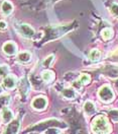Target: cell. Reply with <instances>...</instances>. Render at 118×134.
<instances>
[{
	"label": "cell",
	"mask_w": 118,
	"mask_h": 134,
	"mask_svg": "<svg viewBox=\"0 0 118 134\" xmlns=\"http://www.w3.org/2000/svg\"><path fill=\"white\" fill-rule=\"evenodd\" d=\"M78 26V23L76 20L69 23L66 25H56V26H49L47 27V31L44 34V38L42 39V43H47L53 41L55 39H59L61 37H63L64 35L67 33L73 31L74 29H76Z\"/></svg>",
	"instance_id": "1"
},
{
	"label": "cell",
	"mask_w": 118,
	"mask_h": 134,
	"mask_svg": "<svg viewBox=\"0 0 118 134\" xmlns=\"http://www.w3.org/2000/svg\"><path fill=\"white\" fill-rule=\"evenodd\" d=\"M91 128L94 134H108L111 132V126L104 115H98L94 118Z\"/></svg>",
	"instance_id": "2"
},
{
	"label": "cell",
	"mask_w": 118,
	"mask_h": 134,
	"mask_svg": "<svg viewBox=\"0 0 118 134\" xmlns=\"http://www.w3.org/2000/svg\"><path fill=\"white\" fill-rule=\"evenodd\" d=\"M51 127H62V128H66L67 124L61 122L59 120H56V119H50V120L43 121V122H41L38 124H35V125L29 127L28 129H26V131H37V132H41V131L47 130L48 128H51Z\"/></svg>",
	"instance_id": "3"
},
{
	"label": "cell",
	"mask_w": 118,
	"mask_h": 134,
	"mask_svg": "<svg viewBox=\"0 0 118 134\" xmlns=\"http://www.w3.org/2000/svg\"><path fill=\"white\" fill-rule=\"evenodd\" d=\"M69 120L72 121V125L74 126L73 134H88L84 126L83 119L80 117L78 114H69Z\"/></svg>",
	"instance_id": "4"
},
{
	"label": "cell",
	"mask_w": 118,
	"mask_h": 134,
	"mask_svg": "<svg viewBox=\"0 0 118 134\" xmlns=\"http://www.w3.org/2000/svg\"><path fill=\"white\" fill-rule=\"evenodd\" d=\"M98 97L104 103H110L114 99V92L109 85H103L98 92Z\"/></svg>",
	"instance_id": "5"
},
{
	"label": "cell",
	"mask_w": 118,
	"mask_h": 134,
	"mask_svg": "<svg viewBox=\"0 0 118 134\" xmlns=\"http://www.w3.org/2000/svg\"><path fill=\"white\" fill-rule=\"evenodd\" d=\"M99 72L110 78H118V66L104 65L99 69Z\"/></svg>",
	"instance_id": "6"
},
{
	"label": "cell",
	"mask_w": 118,
	"mask_h": 134,
	"mask_svg": "<svg viewBox=\"0 0 118 134\" xmlns=\"http://www.w3.org/2000/svg\"><path fill=\"white\" fill-rule=\"evenodd\" d=\"M19 128H20L19 119H13L7 125L4 134H17V132L19 131Z\"/></svg>",
	"instance_id": "7"
},
{
	"label": "cell",
	"mask_w": 118,
	"mask_h": 134,
	"mask_svg": "<svg viewBox=\"0 0 118 134\" xmlns=\"http://www.w3.org/2000/svg\"><path fill=\"white\" fill-rule=\"evenodd\" d=\"M18 30H19V33L21 34L23 37H25V38H31L35 34L34 29L30 25H26V24H21L19 25Z\"/></svg>",
	"instance_id": "8"
},
{
	"label": "cell",
	"mask_w": 118,
	"mask_h": 134,
	"mask_svg": "<svg viewBox=\"0 0 118 134\" xmlns=\"http://www.w3.org/2000/svg\"><path fill=\"white\" fill-rule=\"evenodd\" d=\"M47 105H48V100L43 97H37L31 103L32 108L35 110H43L47 107Z\"/></svg>",
	"instance_id": "9"
},
{
	"label": "cell",
	"mask_w": 118,
	"mask_h": 134,
	"mask_svg": "<svg viewBox=\"0 0 118 134\" xmlns=\"http://www.w3.org/2000/svg\"><path fill=\"white\" fill-rule=\"evenodd\" d=\"M3 86L6 90H12L16 85V78L12 75H6L3 79Z\"/></svg>",
	"instance_id": "10"
},
{
	"label": "cell",
	"mask_w": 118,
	"mask_h": 134,
	"mask_svg": "<svg viewBox=\"0 0 118 134\" xmlns=\"http://www.w3.org/2000/svg\"><path fill=\"white\" fill-rule=\"evenodd\" d=\"M3 52H4L5 54L9 55V56L14 55V54L17 52L16 45H15L14 43H12V42L5 43V44L3 45Z\"/></svg>",
	"instance_id": "11"
},
{
	"label": "cell",
	"mask_w": 118,
	"mask_h": 134,
	"mask_svg": "<svg viewBox=\"0 0 118 134\" xmlns=\"http://www.w3.org/2000/svg\"><path fill=\"white\" fill-rule=\"evenodd\" d=\"M1 117H2V120L3 122L5 123H9L13 120V113L11 112V110L7 108V107H4L2 109V112H1Z\"/></svg>",
	"instance_id": "12"
},
{
	"label": "cell",
	"mask_w": 118,
	"mask_h": 134,
	"mask_svg": "<svg viewBox=\"0 0 118 134\" xmlns=\"http://www.w3.org/2000/svg\"><path fill=\"white\" fill-rule=\"evenodd\" d=\"M1 11H2V13L4 15H9L13 11V5H12V3L10 1H7V0L3 1L2 4H1Z\"/></svg>",
	"instance_id": "13"
},
{
	"label": "cell",
	"mask_w": 118,
	"mask_h": 134,
	"mask_svg": "<svg viewBox=\"0 0 118 134\" xmlns=\"http://www.w3.org/2000/svg\"><path fill=\"white\" fill-rule=\"evenodd\" d=\"M84 111L87 115H93L96 112V107L91 100H87L84 104Z\"/></svg>",
	"instance_id": "14"
},
{
	"label": "cell",
	"mask_w": 118,
	"mask_h": 134,
	"mask_svg": "<svg viewBox=\"0 0 118 134\" xmlns=\"http://www.w3.org/2000/svg\"><path fill=\"white\" fill-rule=\"evenodd\" d=\"M62 94H63L66 99H69V100H73V99H75V98H76V96H77L75 90H74V88H72V87H67V88L63 90Z\"/></svg>",
	"instance_id": "15"
},
{
	"label": "cell",
	"mask_w": 118,
	"mask_h": 134,
	"mask_svg": "<svg viewBox=\"0 0 118 134\" xmlns=\"http://www.w3.org/2000/svg\"><path fill=\"white\" fill-rule=\"evenodd\" d=\"M42 79H43V81H45V82H51V81L54 80L55 75H54V72H51L50 70H45V71H43L42 73Z\"/></svg>",
	"instance_id": "16"
},
{
	"label": "cell",
	"mask_w": 118,
	"mask_h": 134,
	"mask_svg": "<svg viewBox=\"0 0 118 134\" xmlns=\"http://www.w3.org/2000/svg\"><path fill=\"white\" fill-rule=\"evenodd\" d=\"M101 37L103 38V40H105V41L110 40L113 37V31H112V29H110V27L104 29L101 32Z\"/></svg>",
	"instance_id": "17"
},
{
	"label": "cell",
	"mask_w": 118,
	"mask_h": 134,
	"mask_svg": "<svg viewBox=\"0 0 118 134\" xmlns=\"http://www.w3.org/2000/svg\"><path fill=\"white\" fill-rule=\"evenodd\" d=\"M101 57V52L97 49H93L89 54V59L92 61H98Z\"/></svg>",
	"instance_id": "18"
},
{
	"label": "cell",
	"mask_w": 118,
	"mask_h": 134,
	"mask_svg": "<svg viewBox=\"0 0 118 134\" xmlns=\"http://www.w3.org/2000/svg\"><path fill=\"white\" fill-rule=\"evenodd\" d=\"M18 60L20 61V62H23V63H25V62H28L30 58H31V55L28 53V52H21L20 54H18Z\"/></svg>",
	"instance_id": "19"
},
{
	"label": "cell",
	"mask_w": 118,
	"mask_h": 134,
	"mask_svg": "<svg viewBox=\"0 0 118 134\" xmlns=\"http://www.w3.org/2000/svg\"><path fill=\"white\" fill-rule=\"evenodd\" d=\"M90 80H91L90 75H88V74H82V75L79 77V79H78L77 82H79V86H81L83 84H88L90 82Z\"/></svg>",
	"instance_id": "20"
},
{
	"label": "cell",
	"mask_w": 118,
	"mask_h": 134,
	"mask_svg": "<svg viewBox=\"0 0 118 134\" xmlns=\"http://www.w3.org/2000/svg\"><path fill=\"white\" fill-rule=\"evenodd\" d=\"M10 100V97L9 96H2L0 97V110L3 109L4 107L7 106V104L9 103Z\"/></svg>",
	"instance_id": "21"
},
{
	"label": "cell",
	"mask_w": 118,
	"mask_h": 134,
	"mask_svg": "<svg viewBox=\"0 0 118 134\" xmlns=\"http://www.w3.org/2000/svg\"><path fill=\"white\" fill-rule=\"evenodd\" d=\"M108 116L113 122H118V110H111V111H109Z\"/></svg>",
	"instance_id": "22"
},
{
	"label": "cell",
	"mask_w": 118,
	"mask_h": 134,
	"mask_svg": "<svg viewBox=\"0 0 118 134\" xmlns=\"http://www.w3.org/2000/svg\"><path fill=\"white\" fill-rule=\"evenodd\" d=\"M110 12L114 17L118 18V4L117 3H113L110 6Z\"/></svg>",
	"instance_id": "23"
},
{
	"label": "cell",
	"mask_w": 118,
	"mask_h": 134,
	"mask_svg": "<svg viewBox=\"0 0 118 134\" xmlns=\"http://www.w3.org/2000/svg\"><path fill=\"white\" fill-rule=\"evenodd\" d=\"M8 75V66L7 65H1L0 66V76Z\"/></svg>",
	"instance_id": "24"
},
{
	"label": "cell",
	"mask_w": 118,
	"mask_h": 134,
	"mask_svg": "<svg viewBox=\"0 0 118 134\" xmlns=\"http://www.w3.org/2000/svg\"><path fill=\"white\" fill-rule=\"evenodd\" d=\"M53 60H54V56H49L48 58L45 59L43 62H42V65L44 67H49L51 66V62H53Z\"/></svg>",
	"instance_id": "25"
},
{
	"label": "cell",
	"mask_w": 118,
	"mask_h": 134,
	"mask_svg": "<svg viewBox=\"0 0 118 134\" xmlns=\"http://www.w3.org/2000/svg\"><path fill=\"white\" fill-rule=\"evenodd\" d=\"M110 60L112 61H118V50L116 52H114L111 56H110Z\"/></svg>",
	"instance_id": "26"
},
{
	"label": "cell",
	"mask_w": 118,
	"mask_h": 134,
	"mask_svg": "<svg viewBox=\"0 0 118 134\" xmlns=\"http://www.w3.org/2000/svg\"><path fill=\"white\" fill-rule=\"evenodd\" d=\"M7 27V24L4 20H0V30H5Z\"/></svg>",
	"instance_id": "27"
},
{
	"label": "cell",
	"mask_w": 118,
	"mask_h": 134,
	"mask_svg": "<svg viewBox=\"0 0 118 134\" xmlns=\"http://www.w3.org/2000/svg\"><path fill=\"white\" fill-rule=\"evenodd\" d=\"M114 86H115V88H116V91L118 92V78L115 80V82H114Z\"/></svg>",
	"instance_id": "28"
},
{
	"label": "cell",
	"mask_w": 118,
	"mask_h": 134,
	"mask_svg": "<svg viewBox=\"0 0 118 134\" xmlns=\"http://www.w3.org/2000/svg\"><path fill=\"white\" fill-rule=\"evenodd\" d=\"M51 2H56V1H58V0H50Z\"/></svg>",
	"instance_id": "29"
},
{
	"label": "cell",
	"mask_w": 118,
	"mask_h": 134,
	"mask_svg": "<svg viewBox=\"0 0 118 134\" xmlns=\"http://www.w3.org/2000/svg\"><path fill=\"white\" fill-rule=\"evenodd\" d=\"M1 92H2V88H1V86H0V93H1Z\"/></svg>",
	"instance_id": "30"
},
{
	"label": "cell",
	"mask_w": 118,
	"mask_h": 134,
	"mask_svg": "<svg viewBox=\"0 0 118 134\" xmlns=\"http://www.w3.org/2000/svg\"><path fill=\"white\" fill-rule=\"evenodd\" d=\"M32 134H35V133H32Z\"/></svg>",
	"instance_id": "31"
}]
</instances>
